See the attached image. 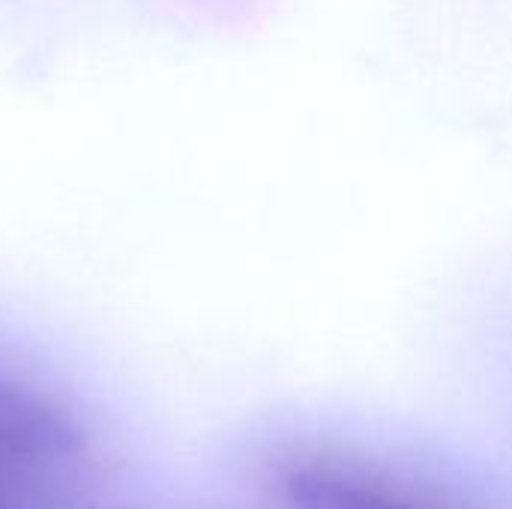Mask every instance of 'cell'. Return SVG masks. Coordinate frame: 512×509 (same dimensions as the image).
<instances>
[{"label": "cell", "instance_id": "cell-2", "mask_svg": "<svg viewBox=\"0 0 512 509\" xmlns=\"http://www.w3.org/2000/svg\"><path fill=\"white\" fill-rule=\"evenodd\" d=\"M84 459L81 420L48 390L0 369V468L63 495Z\"/></svg>", "mask_w": 512, "mask_h": 509}, {"label": "cell", "instance_id": "cell-1", "mask_svg": "<svg viewBox=\"0 0 512 509\" xmlns=\"http://www.w3.org/2000/svg\"><path fill=\"white\" fill-rule=\"evenodd\" d=\"M276 509H441L396 471L336 447H297L270 474Z\"/></svg>", "mask_w": 512, "mask_h": 509}, {"label": "cell", "instance_id": "cell-3", "mask_svg": "<svg viewBox=\"0 0 512 509\" xmlns=\"http://www.w3.org/2000/svg\"><path fill=\"white\" fill-rule=\"evenodd\" d=\"M60 492L0 468V509H54Z\"/></svg>", "mask_w": 512, "mask_h": 509}]
</instances>
